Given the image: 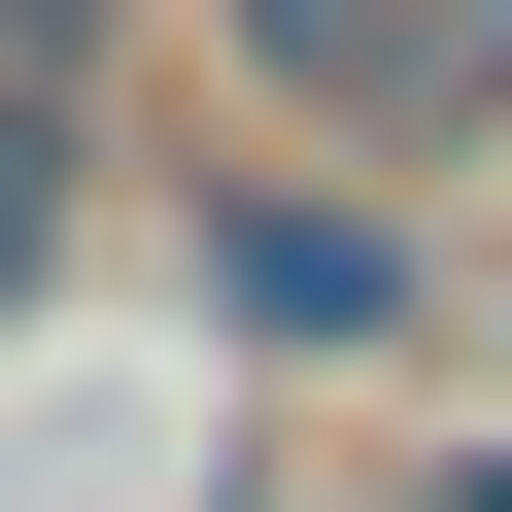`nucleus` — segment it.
Returning <instances> with one entry per match:
<instances>
[{
    "instance_id": "obj_1",
    "label": "nucleus",
    "mask_w": 512,
    "mask_h": 512,
    "mask_svg": "<svg viewBox=\"0 0 512 512\" xmlns=\"http://www.w3.org/2000/svg\"><path fill=\"white\" fill-rule=\"evenodd\" d=\"M205 342H239V376H410V342H444V239H410V171L274 137V171L205 205Z\"/></svg>"
},
{
    "instance_id": "obj_2",
    "label": "nucleus",
    "mask_w": 512,
    "mask_h": 512,
    "mask_svg": "<svg viewBox=\"0 0 512 512\" xmlns=\"http://www.w3.org/2000/svg\"><path fill=\"white\" fill-rule=\"evenodd\" d=\"M69 239H103V103H69V0H0V342L69 308Z\"/></svg>"
},
{
    "instance_id": "obj_3",
    "label": "nucleus",
    "mask_w": 512,
    "mask_h": 512,
    "mask_svg": "<svg viewBox=\"0 0 512 512\" xmlns=\"http://www.w3.org/2000/svg\"><path fill=\"white\" fill-rule=\"evenodd\" d=\"M205 35H239V103H274V137L410 171V0H205Z\"/></svg>"
},
{
    "instance_id": "obj_4",
    "label": "nucleus",
    "mask_w": 512,
    "mask_h": 512,
    "mask_svg": "<svg viewBox=\"0 0 512 512\" xmlns=\"http://www.w3.org/2000/svg\"><path fill=\"white\" fill-rule=\"evenodd\" d=\"M512 137V0H410V171H478Z\"/></svg>"
},
{
    "instance_id": "obj_5",
    "label": "nucleus",
    "mask_w": 512,
    "mask_h": 512,
    "mask_svg": "<svg viewBox=\"0 0 512 512\" xmlns=\"http://www.w3.org/2000/svg\"><path fill=\"white\" fill-rule=\"evenodd\" d=\"M410 512H512V410H444V444H410Z\"/></svg>"
}]
</instances>
